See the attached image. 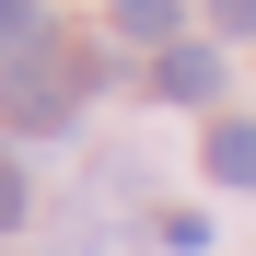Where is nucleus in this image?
<instances>
[{
	"label": "nucleus",
	"mask_w": 256,
	"mask_h": 256,
	"mask_svg": "<svg viewBox=\"0 0 256 256\" xmlns=\"http://www.w3.org/2000/svg\"><path fill=\"white\" fill-rule=\"evenodd\" d=\"M12 222H24V175L0 163V233H12Z\"/></svg>",
	"instance_id": "obj_7"
},
{
	"label": "nucleus",
	"mask_w": 256,
	"mask_h": 256,
	"mask_svg": "<svg viewBox=\"0 0 256 256\" xmlns=\"http://www.w3.org/2000/svg\"><path fill=\"white\" fill-rule=\"evenodd\" d=\"M152 94L163 105H210V94H222V58H210V47H163L152 58Z\"/></svg>",
	"instance_id": "obj_2"
},
{
	"label": "nucleus",
	"mask_w": 256,
	"mask_h": 256,
	"mask_svg": "<svg viewBox=\"0 0 256 256\" xmlns=\"http://www.w3.org/2000/svg\"><path fill=\"white\" fill-rule=\"evenodd\" d=\"M210 24H222V35H256V0H210Z\"/></svg>",
	"instance_id": "obj_6"
},
{
	"label": "nucleus",
	"mask_w": 256,
	"mask_h": 256,
	"mask_svg": "<svg viewBox=\"0 0 256 256\" xmlns=\"http://www.w3.org/2000/svg\"><path fill=\"white\" fill-rule=\"evenodd\" d=\"M175 24H186V0H116V35L128 47H175Z\"/></svg>",
	"instance_id": "obj_4"
},
{
	"label": "nucleus",
	"mask_w": 256,
	"mask_h": 256,
	"mask_svg": "<svg viewBox=\"0 0 256 256\" xmlns=\"http://www.w3.org/2000/svg\"><path fill=\"white\" fill-rule=\"evenodd\" d=\"M210 175H222V186H256V116H222V128H210Z\"/></svg>",
	"instance_id": "obj_3"
},
{
	"label": "nucleus",
	"mask_w": 256,
	"mask_h": 256,
	"mask_svg": "<svg viewBox=\"0 0 256 256\" xmlns=\"http://www.w3.org/2000/svg\"><path fill=\"white\" fill-rule=\"evenodd\" d=\"M82 94H94V70H82L70 47H24L12 70H0V116L24 128V140H47V128L82 116Z\"/></svg>",
	"instance_id": "obj_1"
},
{
	"label": "nucleus",
	"mask_w": 256,
	"mask_h": 256,
	"mask_svg": "<svg viewBox=\"0 0 256 256\" xmlns=\"http://www.w3.org/2000/svg\"><path fill=\"white\" fill-rule=\"evenodd\" d=\"M24 47H47V24H35V0H0V70H12Z\"/></svg>",
	"instance_id": "obj_5"
}]
</instances>
